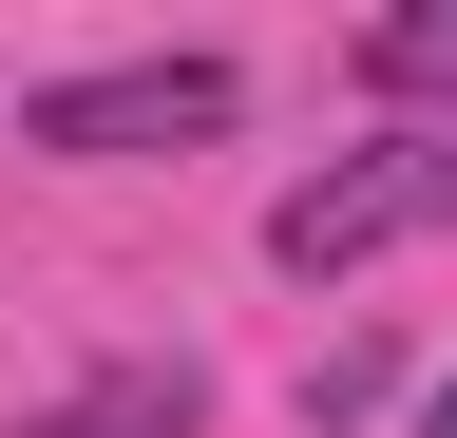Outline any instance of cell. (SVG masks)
<instances>
[{"instance_id":"cell-1","label":"cell","mask_w":457,"mask_h":438,"mask_svg":"<svg viewBox=\"0 0 457 438\" xmlns=\"http://www.w3.org/2000/svg\"><path fill=\"white\" fill-rule=\"evenodd\" d=\"M420 229H457V134H362V153H324L305 191L267 210V267L286 286H343V267H381V248H420Z\"/></svg>"},{"instance_id":"cell-2","label":"cell","mask_w":457,"mask_h":438,"mask_svg":"<svg viewBox=\"0 0 457 438\" xmlns=\"http://www.w3.org/2000/svg\"><path fill=\"white\" fill-rule=\"evenodd\" d=\"M228 115H248V77H228V58H114V77H38V95H20V153L114 172V153H210Z\"/></svg>"},{"instance_id":"cell-3","label":"cell","mask_w":457,"mask_h":438,"mask_svg":"<svg viewBox=\"0 0 457 438\" xmlns=\"http://www.w3.org/2000/svg\"><path fill=\"white\" fill-rule=\"evenodd\" d=\"M20 438H210V362H96L77 401H38Z\"/></svg>"},{"instance_id":"cell-4","label":"cell","mask_w":457,"mask_h":438,"mask_svg":"<svg viewBox=\"0 0 457 438\" xmlns=\"http://www.w3.org/2000/svg\"><path fill=\"white\" fill-rule=\"evenodd\" d=\"M362 95H457V0H400V20H362Z\"/></svg>"},{"instance_id":"cell-5","label":"cell","mask_w":457,"mask_h":438,"mask_svg":"<svg viewBox=\"0 0 457 438\" xmlns=\"http://www.w3.org/2000/svg\"><path fill=\"white\" fill-rule=\"evenodd\" d=\"M420 438H457V401H438V419H420Z\"/></svg>"}]
</instances>
